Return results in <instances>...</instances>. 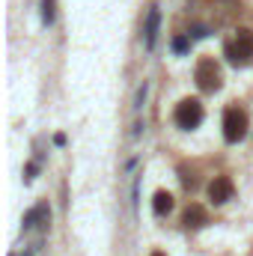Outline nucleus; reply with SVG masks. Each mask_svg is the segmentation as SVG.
I'll return each mask as SVG.
<instances>
[{"label": "nucleus", "instance_id": "nucleus-7", "mask_svg": "<svg viewBox=\"0 0 253 256\" xmlns=\"http://www.w3.org/2000/svg\"><path fill=\"white\" fill-rule=\"evenodd\" d=\"M158 21H161V12H158V6H152V9H149V15H146V27H143V39H146V48H155Z\"/></svg>", "mask_w": 253, "mask_h": 256}, {"label": "nucleus", "instance_id": "nucleus-6", "mask_svg": "<svg viewBox=\"0 0 253 256\" xmlns=\"http://www.w3.org/2000/svg\"><path fill=\"white\" fill-rule=\"evenodd\" d=\"M48 218H51L48 206H45V202H39V206H33V208L24 214V230H33V226H45V224H48Z\"/></svg>", "mask_w": 253, "mask_h": 256}, {"label": "nucleus", "instance_id": "nucleus-4", "mask_svg": "<svg viewBox=\"0 0 253 256\" xmlns=\"http://www.w3.org/2000/svg\"><path fill=\"white\" fill-rule=\"evenodd\" d=\"M173 120H176V126L179 128H196L202 122V104L196 102V98H182L179 104H176V114H173Z\"/></svg>", "mask_w": 253, "mask_h": 256}, {"label": "nucleus", "instance_id": "nucleus-3", "mask_svg": "<svg viewBox=\"0 0 253 256\" xmlns=\"http://www.w3.org/2000/svg\"><path fill=\"white\" fill-rule=\"evenodd\" d=\"M194 78H196V86L200 90H206V92H214V90H220V68H218V63L212 60V57H202L200 63H196V68H194Z\"/></svg>", "mask_w": 253, "mask_h": 256}, {"label": "nucleus", "instance_id": "nucleus-8", "mask_svg": "<svg viewBox=\"0 0 253 256\" xmlns=\"http://www.w3.org/2000/svg\"><path fill=\"white\" fill-rule=\"evenodd\" d=\"M202 224H208L206 208H202L200 202H190L188 208H185V226H188V230H200Z\"/></svg>", "mask_w": 253, "mask_h": 256}, {"label": "nucleus", "instance_id": "nucleus-2", "mask_svg": "<svg viewBox=\"0 0 253 256\" xmlns=\"http://www.w3.org/2000/svg\"><path fill=\"white\" fill-rule=\"evenodd\" d=\"M226 60L232 66H250L253 63V33L250 30H238L236 42L226 45Z\"/></svg>", "mask_w": 253, "mask_h": 256}, {"label": "nucleus", "instance_id": "nucleus-5", "mask_svg": "<svg viewBox=\"0 0 253 256\" xmlns=\"http://www.w3.org/2000/svg\"><path fill=\"white\" fill-rule=\"evenodd\" d=\"M232 179L230 176H214L212 179V185H208V200L214 202V206H220V202H226V200H232Z\"/></svg>", "mask_w": 253, "mask_h": 256}, {"label": "nucleus", "instance_id": "nucleus-1", "mask_svg": "<svg viewBox=\"0 0 253 256\" xmlns=\"http://www.w3.org/2000/svg\"><path fill=\"white\" fill-rule=\"evenodd\" d=\"M244 134H248V114H244V108L230 104L224 110V137H226V143H238V140H244Z\"/></svg>", "mask_w": 253, "mask_h": 256}, {"label": "nucleus", "instance_id": "nucleus-10", "mask_svg": "<svg viewBox=\"0 0 253 256\" xmlns=\"http://www.w3.org/2000/svg\"><path fill=\"white\" fill-rule=\"evenodd\" d=\"M42 21L54 24V0H42Z\"/></svg>", "mask_w": 253, "mask_h": 256}, {"label": "nucleus", "instance_id": "nucleus-11", "mask_svg": "<svg viewBox=\"0 0 253 256\" xmlns=\"http://www.w3.org/2000/svg\"><path fill=\"white\" fill-rule=\"evenodd\" d=\"M149 256H167V254H161V250H155V254H149Z\"/></svg>", "mask_w": 253, "mask_h": 256}, {"label": "nucleus", "instance_id": "nucleus-9", "mask_svg": "<svg viewBox=\"0 0 253 256\" xmlns=\"http://www.w3.org/2000/svg\"><path fill=\"white\" fill-rule=\"evenodd\" d=\"M170 208H173V194L170 191H158L152 196V212L155 214H167Z\"/></svg>", "mask_w": 253, "mask_h": 256}]
</instances>
